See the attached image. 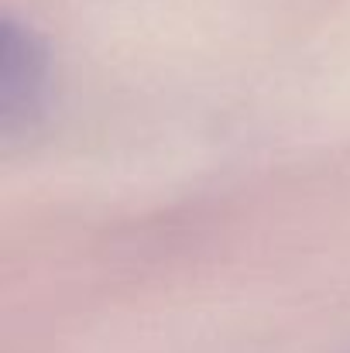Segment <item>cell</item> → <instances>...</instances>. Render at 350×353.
<instances>
[]
</instances>
